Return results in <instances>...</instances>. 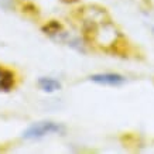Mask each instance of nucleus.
I'll return each mask as SVG.
<instances>
[{
	"instance_id": "f257e3e1",
	"label": "nucleus",
	"mask_w": 154,
	"mask_h": 154,
	"mask_svg": "<svg viewBox=\"0 0 154 154\" xmlns=\"http://www.w3.org/2000/svg\"><path fill=\"white\" fill-rule=\"evenodd\" d=\"M103 17L105 11L91 9L88 16L84 19V30L86 35L99 45H113L119 37V33L115 30L110 21H105Z\"/></svg>"
},
{
	"instance_id": "f03ea898",
	"label": "nucleus",
	"mask_w": 154,
	"mask_h": 154,
	"mask_svg": "<svg viewBox=\"0 0 154 154\" xmlns=\"http://www.w3.org/2000/svg\"><path fill=\"white\" fill-rule=\"evenodd\" d=\"M65 133V126L51 120H42L35 122L23 131V137L27 140H38L45 136L50 134H64Z\"/></svg>"
},
{
	"instance_id": "7ed1b4c3",
	"label": "nucleus",
	"mask_w": 154,
	"mask_h": 154,
	"mask_svg": "<svg viewBox=\"0 0 154 154\" xmlns=\"http://www.w3.org/2000/svg\"><path fill=\"white\" fill-rule=\"evenodd\" d=\"M44 31H45V34H48L52 40L60 41V42H64V44L69 45V47H72L74 50H76V51H79V52H85V48H84L82 41H81L78 37H75V35L69 34L68 31L62 30L61 24L50 23L47 27H44Z\"/></svg>"
},
{
	"instance_id": "20e7f679",
	"label": "nucleus",
	"mask_w": 154,
	"mask_h": 154,
	"mask_svg": "<svg viewBox=\"0 0 154 154\" xmlns=\"http://www.w3.org/2000/svg\"><path fill=\"white\" fill-rule=\"evenodd\" d=\"M89 79L98 85H103V86H122L126 84V78L120 74L116 72H103V74H94L89 76Z\"/></svg>"
},
{
	"instance_id": "39448f33",
	"label": "nucleus",
	"mask_w": 154,
	"mask_h": 154,
	"mask_svg": "<svg viewBox=\"0 0 154 154\" xmlns=\"http://www.w3.org/2000/svg\"><path fill=\"white\" fill-rule=\"evenodd\" d=\"M37 84L42 92H47V94L57 92V91H60L62 88V84L60 81L55 79V78H51V76H41Z\"/></svg>"
},
{
	"instance_id": "423d86ee",
	"label": "nucleus",
	"mask_w": 154,
	"mask_h": 154,
	"mask_svg": "<svg viewBox=\"0 0 154 154\" xmlns=\"http://www.w3.org/2000/svg\"><path fill=\"white\" fill-rule=\"evenodd\" d=\"M13 85V74L6 69H0V91H9Z\"/></svg>"
},
{
	"instance_id": "0eeeda50",
	"label": "nucleus",
	"mask_w": 154,
	"mask_h": 154,
	"mask_svg": "<svg viewBox=\"0 0 154 154\" xmlns=\"http://www.w3.org/2000/svg\"><path fill=\"white\" fill-rule=\"evenodd\" d=\"M0 6L5 9H9L10 6H13V0H0Z\"/></svg>"
},
{
	"instance_id": "6e6552de",
	"label": "nucleus",
	"mask_w": 154,
	"mask_h": 154,
	"mask_svg": "<svg viewBox=\"0 0 154 154\" xmlns=\"http://www.w3.org/2000/svg\"><path fill=\"white\" fill-rule=\"evenodd\" d=\"M64 2H66V3H72V2H76V0H64Z\"/></svg>"
},
{
	"instance_id": "1a4fd4ad",
	"label": "nucleus",
	"mask_w": 154,
	"mask_h": 154,
	"mask_svg": "<svg viewBox=\"0 0 154 154\" xmlns=\"http://www.w3.org/2000/svg\"><path fill=\"white\" fill-rule=\"evenodd\" d=\"M153 31H154V27H153Z\"/></svg>"
}]
</instances>
